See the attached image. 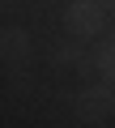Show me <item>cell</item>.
<instances>
[{
    "label": "cell",
    "instance_id": "obj_1",
    "mask_svg": "<svg viewBox=\"0 0 115 128\" xmlns=\"http://www.w3.org/2000/svg\"><path fill=\"white\" fill-rule=\"evenodd\" d=\"M64 26H68V34H77V38H94V34H102V26H107V9L98 4V0H73V4L64 9Z\"/></svg>",
    "mask_w": 115,
    "mask_h": 128
},
{
    "label": "cell",
    "instance_id": "obj_2",
    "mask_svg": "<svg viewBox=\"0 0 115 128\" xmlns=\"http://www.w3.org/2000/svg\"><path fill=\"white\" fill-rule=\"evenodd\" d=\"M111 111H115V94L107 86H85L77 94V115L81 120H107Z\"/></svg>",
    "mask_w": 115,
    "mask_h": 128
},
{
    "label": "cell",
    "instance_id": "obj_3",
    "mask_svg": "<svg viewBox=\"0 0 115 128\" xmlns=\"http://www.w3.org/2000/svg\"><path fill=\"white\" fill-rule=\"evenodd\" d=\"M0 47H4L9 60H26V56H30V38H26V30H17V26H9L4 34H0Z\"/></svg>",
    "mask_w": 115,
    "mask_h": 128
},
{
    "label": "cell",
    "instance_id": "obj_4",
    "mask_svg": "<svg viewBox=\"0 0 115 128\" xmlns=\"http://www.w3.org/2000/svg\"><path fill=\"white\" fill-rule=\"evenodd\" d=\"M94 64H98V73H102V81H111V86H115V38H107V43L98 47Z\"/></svg>",
    "mask_w": 115,
    "mask_h": 128
},
{
    "label": "cell",
    "instance_id": "obj_5",
    "mask_svg": "<svg viewBox=\"0 0 115 128\" xmlns=\"http://www.w3.org/2000/svg\"><path fill=\"white\" fill-rule=\"evenodd\" d=\"M55 64H85V60L77 56V47H60L55 51Z\"/></svg>",
    "mask_w": 115,
    "mask_h": 128
},
{
    "label": "cell",
    "instance_id": "obj_6",
    "mask_svg": "<svg viewBox=\"0 0 115 128\" xmlns=\"http://www.w3.org/2000/svg\"><path fill=\"white\" fill-rule=\"evenodd\" d=\"M98 4H102V9L111 13V17H115V0H98Z\"/></svg>",
    "mask_w": 115,
    "mask_h": 128
}]
</instances>
